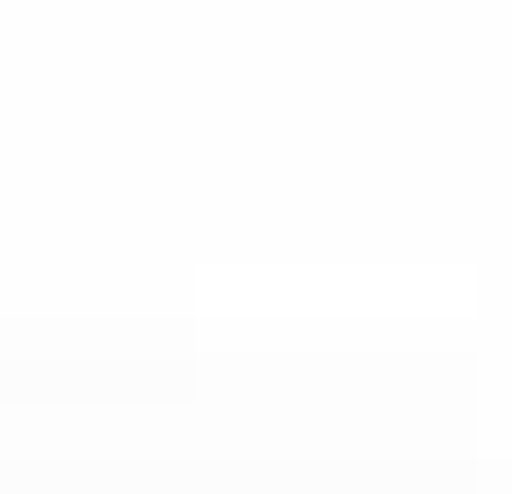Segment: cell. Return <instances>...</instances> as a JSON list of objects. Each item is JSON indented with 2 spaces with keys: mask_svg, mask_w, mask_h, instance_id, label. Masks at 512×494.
I'll return each instance as SVG.
<instances>
[]
</instances>
